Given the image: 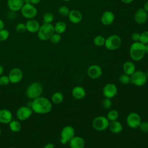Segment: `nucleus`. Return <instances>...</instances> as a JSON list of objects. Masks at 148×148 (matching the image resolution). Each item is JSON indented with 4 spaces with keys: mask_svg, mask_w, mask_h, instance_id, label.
<instances>
[{
    "mask_svg": "<svg viewBox=\"0 0 148 148\" xmlns=\"http://www.w3.org/2000/svg\"><path fill=\"white\" fill-rule=\"evenodd\" d=\"M52 106L51 101L48 98L42 96L33 99L30 106L33 112L39 114L49 113L51 110Z\"/></svg>",
    "mask_w": 148,
    "mask_h": 148,
    "instance_id": "nucleus-1",
    "label": "nucleus"
},
{
    "mask_svg": "<svg viewBox=\"0 0 148 148\" xmlns=\"http://www.w3.org/2000/svg\"><path fill=\"white\" fill-rule=\"evenodd\" d=\"M129 53L132 60L139 61L144 57L146 54L145 45L140 42H134L130 47Z\"/></svg>",
    "mask_w": 148,
    "mask_h": 148,
    "instance_id": "nucleus-2",
    "label": "nucleus"
},
{
    "mask_svg": "<svg viewBox=\"0 0 148 148\" xmlns=\"http://www.w3.org/2000/svg\"><path fill=\"white\" fill-rule=\"evenodd\" d=\"M43 92V86L38 82L31 83L27 88L25 94L30 99H34L41 96Z\"/></svg>",
    "mask_w": 148,
    "mask_h": 148,
    "instance_id": "nucleus-3",
    "label": "nucleus"
},
{
    "mask_svg": "<svg viewBox=\"0 0 148 148\" xmlns=\"http://www.w3.org/2000/svg\"><path fill=\"white\" fill-rule=\"evenodd\" d=\"M54 32V27L51 23H43L40 25L37 34L39 39L47 40L50 39Z\"/></svg>",
    "mask_w": 148,
    "mask_h": 148,
    "instance_id": "nucleus-4",
    "label": "nucleus"
},
{
    "mask_svg": "<svg viewBox=\"0 0 148 148\" xmlns=\"http://www.w3.org/2000/svg\"><path fill=\"white\" fill-rule=\"evenodd\" d=\"M121 45V39L117 35H112L105 39V46L109 50L118 49Z\"/></svg>",
    "mask_w": 148,
    "mask_h": 148,
    "instance_id": "nucleus-5",
    "label": "nucleus"
},
{
    "mask_svg": "<svg viewBox=\"0 0 148 148\" xmlns=\"http://www.w3.org/2000/svg\"><path fill=\"white\" fill-rule=\"evenodd\" d=\"M109 121L106 117L99 116L95 117L92 122V126L94 130L98 131H102L108 128Z\"/></svg>",
    "mask_w": 148,
    "mask_h": 148,
    "instance_id": "nucleus-6",
    "label": "nucleus"
},
{
    "mask_svg": "<svg viewBox=\"0 0 148 148\" xmlns=\"http://www.w3.org/2000/svg\"><path fill=\"white\" fill-rule=\"evenodd\" d=\"M147 77L146 74L142 71H135V72L131 75V83L136 86H142L147 82Z\"/></svg>",
    "mask_w": 148,
    "mask_h": 148,
    "instance_id": "nucleus-7",
    "label": "nucleus"
},
{
    "mask_svg": "<svg viewBox=\"0 0 148 148\" xmlns=\"http://www.w3.org/2000/svg\"><path fill=\"white\" fill-rule=\"evenodd\" d=\"M75 131L73 127L71 125L65 126L61 130L60 133V143L62 145L66 144L74 136Z\"/></svg>",
    "mask_w": 148,
    "mask_h": 148,
    "instance_id": "nucleus-8",
    "label": "nucleus"
},
{
    "mask_svg": "<svg viewBox=\"0 0 148 148\" xmlns=\"http://www.w3.org/2000/svg\"><path fill=\"white\" fill-rule=\"evenodd\" d=\"M20 11L22 16L28 20L34 18L38 13L36 7L31 3H24Z\"/></svg>",
    "mask_w": 148,
    "mask_h": 148,
    "instance_id": "nucleus-9",
    "label": "nucleus"
},
{
    "mask_svg": "<svg viewBox=\"0 0 148 148\" xmlns=\"http://www.w3.org/2000/svg\"><path fill=\"white\" fill-rule=\"evenodd\" d=\"M127 125L131 128H138L141 123V117L140 115L136 112H131L129 113L126 118Z\"/></svg>",
    "mask_w": 148,
    "mask_h": 148,
    "instance_id": "nucleus-10",
    "label": "nucleus"
},
{
    "mask_svg": "<svg viewBox=\"0 0 148 148\" xmlns=\"http://www.w3.org/2000/svg\"><path fill=\"white\" fill-rule=\"evenodd\" d=\"M32 113L33 111L30 106H22L17 110L16 115L18 120L20 121H25L31 116Z\"/></svg>",
    "mask_w": 148,
    "mask_h": 148,
    "instance_id": "nucleus-11",
    "label": "nucleus"
},
{
    "mask_svg": "<svg viewBox=\"0 0 148 148\" xmlns=\"http://www.w3.org/2000/svg\"><path fill=\"white\" fill-rule=\"evenodd\" d=\"M10 82L13 84L19 83L23 77V72L22 70L17 67L12 68L8 75Z\"/></svg>",
    "mask_w": 148,
    "mask_h": 148,
    "instance_id": "nucleus-12",
    "label": "nucleus"
},
{
    "mask_svg": "<svg viewBox=\"0 0 148 148\" xmlns=\"http://www.w3.org/2000/svg\"><path fill=\"white\" fill-rule=\"evenodd\" d=\"M117 87L115 84L109 83L106 84L103 88L102 92L105 98H112L117 94Z\"/></svg>",
    "mask_w": 148,
    "mask_h": 148,
    "instance_id": "nucleus-13",
    "label": "nucleus"
},
{
    "mask_svg": "<svg viewBox=\"0 0 148 148\" xmlns=\"http://www.w3.org/2000/svg\"><path fill=\"white\" fill-rule=\"evenodd\" d=\"M148 17L147 12L142 8H139L135 12L134 16V19L135 23L139 25H142L145 24Z\"/></svg>",
    "mask_w": 148,
    "mask_h": 148,
    "instance_id": "nucleus-14",
    "label": "nucleus"
},
{
    "mask_svg": "<svg viewBox=\"0 0 148 148\" xmlns=\"http://www.w3.org/2000/svg\"><path fill=\"white\" fill-rule=\"evenodd\" d=\"M87 73L88 76L91 79H98L102 75V69L99 65L93 64L88 66L87 70Z\"/></svg>",
    "mask_w": 148,
    "mask_h": 148,
    "instance_id": "nucleus-15",
    "label": "nucleus"
},
{
    "mask_svg": "<svg viewBox=\"0 0 148 148\" xmlns=\"http://www.w3.org/2000/svg\"><path fill=\"white\" fill-rule=\"evenodd\" d=\"M114 18L115 16L114 13L111 11L106 10L102 13L101 18V21L104 25H110L113 23Z\"/></svg>",
    "mask_w": 148,
    "mask_h": 148,
    "instance_id": "nucleus-16",
    "label": "nucleus"
},
{
    "mask_svg": "<svg viewBox=\"0 0 148 148\" xmlns=\"http://www.w3.org/2000/svg\"><path fill=\"white\" fill-rule=\"evenodd\" d=\"M25 24L27 31L31 33H37L40 27L39 23L34 18L28 19Z\"/></svg>",
    "mask_w": 148,
    "mask_h": 148,
    "instance_id": "nucleus-17",
    "label": "nucleus"
},
{
    "mask_svg": "<svg viewBox=\"0 0 148 148\" xmlns=\"http://www.w3.org/2000/svg\"><path fill=\"white\" fill-rule=\"evenodd\" d=\"M68 18L69 21L73 24H79L80 23L83 18V16L82 13L76 9H73L70 10L68 14Z\"/></svg>",
    "mask_w": 148,
    "mask_h": 148,
    "instance_id": "nucleus-18",
    "label": "nucleus"
},
{
    "mask_svg": "<svg viewBox=\"0 0 148 148\" xmlns=\"http://www.w3.org/2000/svg\"><path fill=\"white\" fill-rule=\"evenodd\" d=\"M24 4V0H8V8L12 12H17L21 10Z\"/></svg>",
    "mask_w": 148,
    "mask_h": 148,
    "instance_id": "nucleus-19",
    "label": "nucleus"
},
{
    "mask_svg": "<svg viewBox=\"0 0 148 148\" xmlns=\"http://www.w3.org/2000/svg\"><path fill=\"white\" fill-rule=\"evenodd\" d=\"M71 148H84L85 146L84 139L79 136H74L69 141Z\"/></svg>",
    "mask_w": 148,
    "mask_h": 148,
    "instance_id": "nucleus-20",
    "label": "nucleus"
},
{
    "mask_svg": "<svg viewBox=\"0 0 148 148\" xmlns=\"http://www.w3.org/2000/svg\"><path fill=\"white\" fill-rule=\"evenodd\" d=\"M13 118L12 112L6 109H0V123L2 124H9Z\"/></svg>",
    "mask_w": 148,
    "mask_h": 148,
    "instance_id": "nucleus-21",
    "label": "nucleus"
},
{
    "mask_svg": "<svg viewBox=\"0 0 148 148\" xmlns=\"http://www.w3.org/2000/svg\"><path fill=\"white\" fill-rule=\"evenodd\" d=\"M72 95L73 97L77 100L83 99L86 95V90L81 86H75L72 90Z\"/></svg>",
    "mask_w": 148,
    "mask_h": 148,
    "instance_id": "nucleus-22",
    "label": "nucleus"
},
{
    "mask_svg": "<svg viewBox=\"0 0 148 148\" xmlns=\"http://www.w3.org/2000/svg\"><path fill=\"white\" fill-rule=\"evenodd\" d=\"M108 128L112 133L116 134L120 133L123 130V125L121 123L117 120L109 121Z\"/></svg>",
    "mask_w": 148,
    "mask_h": 148,
    "instance_id": "nucleus-23",
    "label": "nucleus"
},
{
    "mask_svg": "<svg viewBox=\"0 0 148 148\" xmlns=\"http://www.w3.org/2000/svg\"><path fill=\"white\" fill-rule=\"evenodd\" d=\"M123 70L124 73L131 76L136 71V67L135 64L132 61H128L123 64Z\"/></svg>",
    "mask_w": 148,
    "mask_h": 148,
    "instance_id": "nucleus-24",
    "label": "nucleus"
},
{
    "mask_svg": "<svg viewBox=\"0 0 148 148\" xmlns=\"http://www.w3.org/2000/svg\"><path fill=\"white\" fill-rule=\"evenodd\" d=\"M54 31L56 33L62 34L65 32L66 29V24L64 21H58L54 25Z\"/></svg>",
    "mask_w": 148,
    "mask_h": 148,
    "instance_id": "nucleus-25",
    "label": "nucleus"
},
{
    "mask_svg": "<svg viewBox=\"0 0 148 148\" xmlns=\"http://www.w3.org/2000/svg\"><path fill=\"white\" fill-rule=\"evenodd\" d=\"M64 99V95L61 92H54L51 98V102L54 104H59L62 102Z\"/></svg>",
    "mask_w": 148,
    "mask_h": 148,
    "instance_id": "nucleus-26",
    "label": "nucleus"
},
{
    "mask_svg": "<svg viewBox=\"0 0 148 148\" xmlns=\"http://www.w3.org/2000/svg\"><path fill=\"white\" fill-rule=\"evenodd\" d=\"M9 126L10 130L14 132H19L21 130V125L20 123V122L17 120H12L9 123Z\"/></svg>",
    "mask_w": 148,
    "mask_h": 148,
    "instance_id": "nucleus-27",
    "label": "nucleus"
},
{
    "mask_svg": "<svg viewBox=\"0 0 148 148\" xmlns=\"http://www.w3.org/2000/svg\"><path fill=\"white\" fill-rule=\"evenodd\" d=\"M106 117L109 121L117 120L119 117V112L117 110L115 109L110 110L108 112Z\"/></svg>",
    "mask_w": 148,
    "mask_h": 148,
    "instance_id": "nucleus-28",
    "label": "nucleus"
},
{
    "mask_svg": "<svg viewBox=\"0 0 148 148\" xmlns=\"http://www.w3.org/2000/svg\"><path fill=\"white\" fill-rule=\"evenodd\" d=\"M94 44L98 47H101L105 45V38L102 35H97L93 40Z\"/></svg>",
    "mask_w": 148,
    "mask_h": 148,
    "instance_id": "nucleus-29",
    "label": "nucleus"
},
{
    "mask_svg": "<svg viewBox=\"0 0 148 148\" xmlns=\"http://www.w3.org/2000/svg\"><path fill=\"white\" fill-rule=\"evenodd\" d=\"M54 20V15L51 12H47L43 16V23H51Z\"/></svg>",
    "mask_w": 148,
    "mask_h": 148,
    "instance_id": "nucleus-30",
    "label": "nucleus"
},
{
    "mask_svg": "<svg viewBox=\"0 0 148 148\" xmlns=\"http://www.w3.org/2000/svg\"><path fill=\"white\" fill-rule=\"evenodd\" d=\"M119 82L123 84H127L131 83V76L125 73L121 74L119 77Z\"/></svg>",
    "mask_w": 148,
    "mask_h": 148,
    "instance_id": "nucleus-31",
    "label": "nucleus"
},
{
    "mask_svg": "<svg viewBox=\"0 0 148 148\" xmlns=\"http://www.w3.org/2000/svg\"><path fill=\"white\" fill-rule=\"evenodd\" d=\"M58 13L61 16L65 17V16H68V14L70 12V10L66 6H61L58 8Z\"/></svg>",
    "mask_w": 148,
    "mask_h": 148,
    "instance_id": "nucleus-32",
    "label": "nucleus"
},
{
    "mask_svg": "<svg viewBox=\"0 0 148 148\" xmlns=\"http://www.w3.org/2000/svg\"><path fill=\"white\" fill-rule=\"evenodd\" d=\"M9 36V32L5 28L0 30V42H3L8 39Z\"/></svg>",
    "mask_w": 148,
    "mask_h": 148,
    "instance_id": "nucleus-33",
    "label": "nucleus"
},
{
    "mask_svg": "<svg viewBox=\"0 0 148 148\" xmlns=\"http://www.w3.org/2000/svg\"><path fill=\"white\" fill-rule=\"evenodd\" d=\"M61 39V34L56 33V32H54L52 35L51 38H50V40L51 42L54 43V44L58 43L60 42Z\"/></svg>",
    "mask_w": 148,
    "mask_h": 148,
    "instance_id": "nucleus-34",
    "label": "nucleus"
},
{
    "mask_svg": "<svg viewBox=\"0 0 148 148\" xmlns=\"http://www.w3.org/2000/svg\"><path fill=\"white\" fill-rule=\"evenodd\" d=\"M112 105V102L111 101V99L108 98H105L104 99H103L102 102V108L105 109H109L111 108Z\"/></svg>",
    "mask_w": 148,
    "mask_h": 148,
    "instance_id": "nucleus-35",
    "label": "nucleus"
},
{
    "mask_svg": "<svg viewBox=\"0 0 148 148\" xmlns=\"http://www.w3.org/2000/svg\"><path fill=\"white\" fill-rule=\"evenodd\" d=\"M139 42L143 43L144 45L148 43V30L145 31L140 34Z\"/></svg>",
    "mask_w": 148,
    "mask_h": 148,
    "instance_id": "nucleus-36",
    "label": "nucleus"
},
{
    "mask_svg": "<svg viewBox=\"0 0 148 148\" xmlns=\"http://www.w3.org/2000/svg\"><path fill=\"white\" fill-rule=\"evenodd\" d=\"M10 80L9 76L7 75H1L0 76V86H6L9 84Z\"/></svg>",
    "mask_w": 148,
    "mask_h": 148,
    "instance_id": "nucleus-37",
    "label": "nucleus"
},
{
    "mask_svg": "<svg viewBox=\"0 0 148 148\" xmlns=\"http://www.w3.org/2000/svg\"><path fill=\"white\" fill-rule=\"evenodd\" d=\"M15 29H16V31L17 32L20 33V34L24 33L25 31H27L25 24L23 23H20L17 24L16 26Z\"/></svg>",
    "mask_w": 148,
    "mask_h": 148,
    "instance_id": "nucleus-38",
    "label": "nucleus"
},
{
    "mask_svg": "<svg viewBox=\"0 0 148 148\" xmlns=\"http://www.w3.org/2000/svg\"><path fill=\"white\" fill-rule=\"evenodd\" d=\"M139 128L143 132L146 133L148 132V122L147 121H142L139 125Z\"/></svg>",
    "mask_w": 148,
    "mask_h": 148,
    "instance_id": "nucleus-39",
    "label": "nucleus"
},
{
    "mask_svg": "<svg viewBox=\"0 0 148 148\" xmlns=\"http://www.w3.org/2000/svg\"><path fill=\"white\" fill-rule=\"evenodd\" d=\"M140 38V34L138 32H134L131 35V39L134 42H139Z\"/></svg>",
    "mask_w": 148,
    "mask_h": 148,
    "instance_id": "nucleus-40",
    "label": "nucleus"
},
{
    "mask_svg": "<svg viewBox=\"0 0 148 148\" xmlns=\"http://www.w3.org/2000/svg\"><path fill=\"white\" fill-rule=\"evenodd\" d=\"M43 148H55V147H54V145L53 143H47L45 145Z\"/></svg>",
    "mask_w": 148,
    "mask_h": 148,
    "instance_id": "nucleus-41",
    "label": "nucleus"
},
{
    "mask_svg": "<svg viewBox=\"0 0 148 148\" xmlns=\"http://www.w3.org/2000/svg\"><path fill=\"white\" fill-rule=\"evenodd\" d=\"M40 1L41 0H31V3L35 5L38 4Z\"/></svg>",
    "mask_w": 148,
    "mask_h": 148,
    "instance_id": "nucleus-42",
    "label": "nucleus"
},
{
    "mask_svg": "<svg viewBox=\"0 0 148 148\" xmlns=\"http://www.w3.org/2000/svg\"><path fill=\"white\" fill-rule=\"evenodd\" d=\"M143 8L147 12H148V1H146V2L144 3V5H143Z\"/></svg>",
    "mask_w": 148,
    "mask_h": 148,
    "instance_id": "nucleus-43",
    "label": "nucleus"
},
{
    "mask_svg": "<svg viewBox=\"0 0 148 148\" xmlns=\"http://www.w3.org/2000/svg\"><path fill=\"white\" fill-rule=\"evenodd\" d=\"M5 28V23L2 20L0 19V30Z\"/></svg>",
    "mask_w": 148,
    "mask_h": 148,
    "instance_id": "nucleus-44",
    "label": "nucleus"
},
{
    "mask_svg": "<svg viewBox=\"0 0 148 148\" xmlns=\"http://www.w3.org/2000/svg\"><path fill=\"white\" fill-rule=\"evenodd\" d=\"M122 2L124 3H127V4H128V3H131L134 0H120Z\"/></svg>",
    "mask_w": 148,
    "mask_h": 148,
    "instance_id": "nucleus-45",
    "label": "nucleus"
},
{
    "mask_svg": "<svg viewBox=\"0 0 148 148\" xmlns=\"http://www.w3.org/2000/svg\"><path fill=\"white\" fill-rule=\"evenodd\" d=\"M4 71V68L2 65H0V76L2 75Z\"/></svg>",
    "mask_w": 148,
    "mask_h": 148,
    "instance_id": "nucleus-46",
    "label": "nucleus"
},
{
    "mask_svg": "<svg viewBox=\"0 0 148 148\" xmlns=\"http://www.w3.org/2000/svg\"><path fill=\"white\" fill-rule=\"evenodd\" d=\"M145 45V51H146V53H147L148 54V43Z\"/></svg>",
    "mask_w": 148,
    "mask_h": 148,
    "instance_id": "nucleus-47",
    "label": "nucleus"
},
{
    "mask_svg": "<svg viewBox=\"0 0 148 148\" xmlns=\"http://www.w3.org/2000/svg\"><path fill=\"white\" fill-rule=\"evenodd\" d=\"M24 3H31V0H24Z\"/></svg>",
    "mask_w": 148,
    "mask_h": 148,
    "instance_id": "nucleus-48",
    "label": "nucleus"
},
{
    "mask_svg": "<svg viewBox=\"0 0 148 148\" xmlns=\"http://www.w3.org/2000/svg\"><path fill=\"white\" fill-rule=\"evenodd\" d=\"M64 1H65V2H69V1H71V0H63Z\"/></svg>",
    "mask_w": 148,
    "mask_h": 148,
    "instance_id": "nucleus-49",
    "label": "nucleus"
},
{
    "mask_svg": "<svg viewBox=\"0 0 148 148\" xmlns=\"http://www.w3.org/2000/svg\"><path fill=\"white\" fill-rule=\"evenodd\" d=\"M1 129L0 128V135H1Z\"/></svg>",
    "mask_w": 148,
    "mask_h": 148,
    "instance_id": "nucleus-50",
    "label": "nucleus"
},
{
    "mask_svg": "<svg viewBox=\"0 0 148 148\" xmlns=\"http://www.w3.org/2000/svg\"><path fill=\"white\" fill-rule=\"evenodd\" d=\"M10 148H16V147H10Z\"/></svg>",
    "mask_w": 148,
    "mask_h": 148,
    "instance_id": "nucleus-51",
    "label": "nucleus"
}]
</instances>
